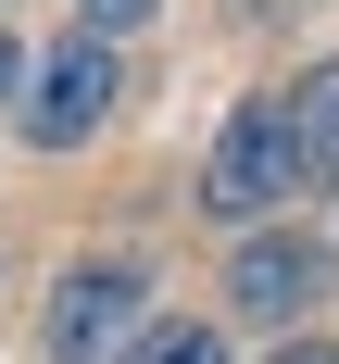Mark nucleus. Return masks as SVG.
<instances>
[{
    "mask_svg": "<svg viewBox=\"0 0 339 364\" xmlns=\"http://www.w3.org/2000/svg\"><path fill=\"white\" fill-rule=\"evenodd\" d=\"M339 289V252L327 239H239V264H226V301L252 314V327H289V314H314V301Z\"/></svg>",
    "mask_w": 339,
    "mask_h": 364,
    "instance_id": "obj_4",
    "label": "nucleus"
},
{
    "mask_svg": "<svg viewBox=\"0 0 339 364\" xmlns=\"http://www.w3.org/2000/svg\"><path fill=\"white\" fill-rule=\"evenodd\" d=\"M101 113H113V38H88V26H75L63 50H50V63L26 75V101H13V126H26L38 151H75L88 126H101Z\"/></svg>",
    "mask_w": 339,
    "mask_h": 364,
    "instance_id": "obj_3",
    "label": "nucleus"
},
{
    "mask_svg": "<svg viewBox=\"0 0 339 364\" xmlns=\"http://www.w3.org/2000/svg\"><path fill=\"white\" fill-rule=\"evenodd\" d=\"M139 314H151L139 264H75L63 289H50V364H126Z\"/></svg>",
    "mask_w": 339,
    "mask_h": 364,
    "instance_id": "obj_2",
    "label": "nucleus"
},
{
    "mask_svg": "<svg viewBox=\"0 0 339 364\" xmlns=\"http://www.w3.org/2000/svg\"><path fill=\"white\" fill-rule=\"evenodd\" d=\"M276 364H339V352H327V339H301V352H276Z\"/></svg>",
    "mask_w": 339,
    "mask_h": 364,
    "instance_id": "obj_9",
    "label": "nucleus"
},
{
    "mask_svg": "<svg viewBox=\"0 0 339 364\" xmlns=\"http://www.w3.org/2000/svg\"><path fill=\"white\" fill-rule=\"evenodd\" d=\"M276 201H289V101H239L214 126V164H201V214L252 226V214H276Z\"/></svg>",
    "mask_w": 339,
    "mask_h": 364,
    "instance_id": "obj_1",
    "label": "nucleus"
},
{
    "mask_svg": "<svg viewBox=\"0 0 339 364\" xmlns=\"http://www.w3.org/2000/svg\"><path fill=\"white\" fill-rule=\"evenodd\" d=\"M0 88H26V50H13V26H0Z\"/></svg>",
    "mask_w": 339,
    "mask_h": 364,
    "instance_id": "obj_8",
    "label": "nucleus"
},
{
    "mask_svg": "<svg viewBox=\"0 0 339 364\" xmlns=\"http://www.w3.org/2000/svg\"><path fill=\"white\" fill-rule=\"evenodd\" d=\"M289 188H339V63L289 88Z\"/></svg>",
    "mask_w": 339,
    "mask_h": 364,
    "instance_id": "obj_5",
    "label": "nucleus"
},
{
    "mask_svg": "<svg viewBox=\"0 0 339 364\" xmlns=\"http://www.w3.org/2000/svg\"><path fill=\"white\" fill-rule=\"evenodd\" d=\"M139 13H151V0H88L75 26H88V38H113V26H139Z\"/></svg>",
    "mask_w": 339,
    "mask_h": 364,
    "instance_id": "obj_7",
    "label": "nucleus"
},
{
    "mask_svg": "<svg viewBox=\"0 0 339 364\" xmlns=\"http://www.w3.org/2000/svg\"><path fill=\"white\" fill-rule=\"evenodd\" d=\"M126 364H226V339L201 327V314H176V327H139V339H126Z\"/></svg>",
    "mask_w": 339,
    "mask_h": 364,
    "instance_id": "obj_6",
    "label": "nucleus"
}]
</instances>
